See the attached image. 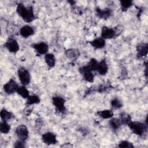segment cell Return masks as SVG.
I'll return each instance as SVG.
<instances>
[{
	"label": "cell",
	"instance_id": "cell-5",
	"mask_svg": "<svg viewBox=\"0 0 148 148\" xmlns=\"http://www.w3.org/2000/svg\"><path fill=\"white\" fill-rule=\"evenodd\" d=\"M80 73L83 75L85 80L88 82H92L94 80V75L92 71L87 66H83L79 68Z\"/></svg>",
	"mask_w": 148,
	"mask_h": 148
},
{
	"label": "cell",
	"instance_id": "cell-2",
	"mask_svg": "<svg viewBox=\"0 0 148 148\" xmlns=\"http://www.w3.org/2000/svg\"><path fill=\"white\" fill-rule=\"evenodd\" d=\"M128 127L131 129V130L135 134L142 136L145 132L146 131L147 127L146 125L144 124L138 122V121H131L128 124Z\"/></svg>",
	"mask_w": 148,
	"mask_h": 148
},
{
	"label": "cell",
	"instance_id": "cell-21",
	"mask_svg": "<svg viewBox=\"0 0 148 148\" xmlns=\"http://www.w3.org/2000/svg\"><path fill=\"white\" fill-rule=\"evenodd\" d=\"M120 120L121 121L122 124H125L127 125L132 121L130 115L124 112L121 113L120 114Z\"/></svg>",
	"mask_w": 148,
	"mask_h": 148
},
{
	"label": "cell",
	"instance_id": "cell-9",
	"mask_svg": "<svg viewBox=\"0 0 148 148\" xmlns=\"http://www.w3.org/2000/svg\"><path fill=\"white\" fill-rule=\"evenodd\" d=\"M7 49L12 53H16L19 50V46L17 42L12 38H9L5 43Z\"/></svg>",
	"mask_w": 148,
	"mask_h": 148
},
{
	"label": "cell",
	"instance_id": "cell-6",
	"mask_svg": "<svg viewBox=\"0 0 148 148\" xmlns=\"http://www.w3.org/2000/svg\"><path fill=\"white\" fill-rule=\"evenodd\" d=\"M53 103L56 107L57 111L61 113H63L65 110V107L64 105L65 100L60 97L56 96L53 97L52 98Z\"/></svg>",
	"mask_w": 148,
	"mask_h": 148
},
{
	"label": "cell",
	"instance_id": "cell-12",
	"mask_svg": "<svg viewBox=\"0 0 148 148\" xmlns=\"http://www.w3.org/2000/svg\"><path fill=\"white\" fill-rule=\"evenodd\" d=\"M97 15L101 18L107 19L112 14V10L110 9H101L99 8H96Z\"/></svg>",
	"mask_w": 148,
	"mask_h": 148
},
{
	"label": "cell",
	"instance_id": "cell-3",
	"mask_svg": "<svg viewBox=\"0 0 148 148\" xmlns=\"http://www.w3.org/2000/svg\"><path fill=\"white\" fill-rule=\"evenodd\" d=\"M18 76L20 82L23 86H26L30 82L31 77L29 72L24 67L20 68L18 70Z\"/></svg>",
	"mask_w": 148,
	"mask_h": 148
},
{
	"label": "cell",
	"instance_id": "cell-22",
	"mask_svg": "<svg viewBox=\"0 0 148 148\" xmlns=\"http://www.w3.org/2000/svg\"><path fill=\"white\" fill-rule=\"evenodd\" d=\"M0 115H1V119L3 120H5V121L11 119L12 117H13V114H12V113H10V112L8 111L5 109H3L1 110Z\"/></svg>",
	"mask_w": 148,
	"mask_h": 148
},
{
	"label": "cell",
	"instance_id": "cell-14",
	"mask_svg": "<svg viewBox=\"0 0 148 148\" xmlns=\"http://www.w3.org/2000/svg\"><path fill=\"white\" fill-rule=\"evenodd\" d=\"M20 33L23 37L28 38L34 34V30L31 26L26 25L21 28L20 30Z\"/></svg>",
	"mask_w": 148,
	"mask_h": 148
},
{
	"label": "cell",
	"instance_id": "cell-4",
	"mask_svg": "<svg viewBox=\"0 0 148 148\" xmlns=\"http://www.w3.org/2000/svg\"><path fill=\"white\" fill-rule=\"evenodd\" d=\"M16 134L18 138L23 141H25L28 136V131L24 125H18L16 129Z\"/></svg>",
	"mask_w": 148,
	"mask_h": 148
},
{
	"label": "cell",
	"instance_id": "cell-15",
	"mask_svg": "<svg viewBox=\"0 0 148 148\" xmlns=\"http://www.w3.org/2000/svg\"><path fill=\"white\" fill-rule=\"evenodd\" d=\"M108 65L106 64V61L104 59L102 60L99 62H98L97 71H98V72L100 75H105L108 72Z\"/></svg>",
	"mask_w": 148,
	"mask_h": 148
},
{
	"label": "cell",
	"instance_id": "cell-26",
	"mask_svg": "<svg viewBox=\"0 0 148 148\" xmlns=\"http://www.w3.org/2000/svg\"><path fill=\"white\" fill-rule=\"evenodd\" d=\"M98 64V62H97V61L95 58H92L90 60V62L87 64V66L92 71H97Z\"/></svg>",
	"mask_w": 148,
	"mask_h": 148
},
{
	"label": "cell",
	"instance_id": "cell-23",
	"mask_svg": "<svg viewBox=\"0 0 148 148\" xmlns=\"http://www.w3.org/2000/svg\"><path fill=\"white\" fill-rule=\"evenodd\" d=\"M65 54L68 58H76L79 56V52L76 49H69L66 51Z\"/></svg>",
	"mask_w": 148,
	"mask_h": 148
},
{
	"label": "cell",
	"instance_id": "cell-13",
	"mask_svg": "<svg viewBox=\"0 0 148 148\" xmlns=\"http://www.w3.org/2000/svg\"><path fill=\"white\" fill-rule=\"evenodd\" d=\"M32 47L38 53L40 54H46L48 50V45L44 42L35 43L33 45Z\"/></svg>",
	"mask_w": 148,
	"mask_h": 148
},
{
	"label": "cell",
	"instance_id": "cell-28",
	"mask_svg": "<svg viewBox=\"0 0 148 148\" xmlns=\"http://www.w3.org/2000/svg\"><path fill=\"white\" fill-rule=\"evenodd\" d=\"M111 105L114 109H119L122 106V103L118 99L115 98L111 101Z\"/></svg>",
	"mask_w": 148,
	"mask_h": 148
},
{
	"label": "cell",
	"instance_id": "cell-24",
	"mask_svg": "<svg viewBox=\"0 0 148 148\" xmlns=\"http://www.w3.org/2000/svg\"><path fill=\"white\" fill-rule=\"evenodd\" d=\"M10 130L9 125L6 122L5 120H3L0 124V131L2 133L7 134Z\"/></svg>",
	"mask_w": 148,
	"mask_h": 148
},
{
	"label": "cell",
	"instance_id": "cell-18",
	"mask_svg": "<svg viewBox=\"0 0 148 148\" xmlns=\"http://www.w3.org/2000/svg\"><path fill=\"white\" fill-rule=\"evenodd\" d=\"M97 113L99 117L104 119L111 118L113 116V113L112 111H111L110 110H103L99 111Z\"/></svg>",
	"mask_w": 148,
	"mask_h": 148
},
{
	"label": "cell",
	"instance_id": "cell-25",
	"mask_svg": "<svg viewBox=\"0 0 148 148\" xmlns=\"http://www.w3.org/2000/svg\"><path fill=\"white\" fill-rule=\"evenodd\" d=\"M39 102H40V99L38 96L29 95V97L27 98V103L28 105H32L35 103H38Z\"/></svg>",
	"mask_w": 148,
	"mask_h": 148
},
{
	"label": "cell",
	"instance_id": "cell-16",
	"mask_svg": "<svg viewBox=\"0 0 148 148\" xmlns=\"http://www.w3.org/2000/svg\"><path fill=\"white\" fill-rule=\"evenodd\" d=\"M91 45L96 48V49H101L103 48L105 45V39L102 38H99L95 39L92 41H91L90 42Z\"/></svg>",
	"mask_w": 148,
	"mask_h": 148
},
{
	"label": "cell",
	"instance_id": "cell-30",
	"mask_svg": "<svg viewBox=\"0 0 148 148\" xmlns=\"http://www.w3.org/2000/svg\"><path fill=\"white\" fill-rule=\"evenodd\" d=\"M24 142H25V141H23V140H21L19 139L18 140H17V141L15 143L14 146L15 147H25Z\"/></svg>",
	"mask_w": 148,
	"mask_h": 148
},
{
	"label": "cell",
	"instance_id": "cell-19",
	"mask_svg": "<svg viewBox=\"0 0 148 148\" xmlns=\"http://www.w3.org/2000/svg\"><path fill=\"white\" fill-rule=\"evenodd\" d=\"M17 92L24 98H28L29 96V91L24 86L18 87L17 90Z\"/></svg>",
	"mask_w": 148,
	"mask_h": 148
},
{
	"label": "cell",
	"instance_id": "cell-1",
	"mask_svg": "<svg viewBox=\"0 0 148 148\" xmlns=\"http://www.w3.org/2000/svg\"><path fill=\"white\" fill-rule=\"evenodd\" d=\"M16 10L17 13L23 18L25 21L29 23L35 19L33 8L32 6L25 7L23 3H18Z\"/></svg>",
	"mask_w": 148,
	"mask_h": 148
},
{
	"label": "cell",
	"instance_id": "cell-8",
	"mask_svg": "<svg viewBox=\"0 0 148 148\" xmlns=\"http://www.w3.org/2000/svg\"><path fill=\"white\" fill-rule=\"evenodd\" d=\"M117 35V32L115 29L105 26L102 27L101 36L103 39H111Z\"/></svg>",
	"mask_w": 148,
	"mask_h": 148
},
{
	"label": "cell",
	"instance_id": "cell-10",
	"mask_svg": "<svg viewBox=\"0 0 148 148\" xmlns=\"http://www.w3.org/2000/svg\"><path fill=\"white\" fill-rule=\"evenodd\" d=\"M42 139L45 143L49 145L56 144L57 142L56 135L50 132H48L43 134L42 136Z\"/></svg>",
	"mask_w": 148,
	"mask_h": 148
},
{
	"label": "cell",
	"instance_id": "cell-17",
	"mask_svg": "<svg viewBox=\"0 0 148 148\" xmlns=\"http://www.w3.org/2000/svg\"><path fill=\"white\" fill-rule=\"evenodd\" d=\"M45 60L47 66L50 68H52L54 66L56 63V59L54 56L53 54H46L45 56Z\"/></svg>",
	"mask_w": 148,
	"mask_h": 148
},
{
	"label": "cell",
	"instance_id": "cell-11",
	"mask_svg": "<svg viewBox=\"0 0 148 148\" xmlns=\"http://www.w3.org/2000/svg\"><path fill=\"white\" fill-rule=\"evenodd\" d=\"M137 55L139 57L146 56L148 52L147 44L145 43H140L136 46Z\"/></svg>",
	"mask_w": 148,
	"mask_h": 148
},
{
	"label": "cell",
	"instance_id": "cell-27",
	"mask_svg": "<svg viewBox=\"0 0 148 148\" xmlns=\"http://www.w3.org/2000/svg\"><path fill=\"white\" fill-rule=\"evenodd\" d=\"M120 4L121 9L125 11L132 5V2L131 1H121Z\"/></svg>",
	"mask_w": 148,
	"mask_h": 148
},
{
	"label": "cell",
	"instance_id": "cell-7",
	"mask_svg": "<svg viewBox=\"0 0 148 148\" xmlns=\"http://www.w3.org/2000/svg\"><path fill=\"white\" fill-rule=\"evenodd\" d=\"M18 88V84L13 79H10L3 86L4 91L8 94H12L15 91H17Z\"/></svg>",
	"mask_w": 148,
	"mask_h": 148
},
{
	"label": "cell",
	"instance_id": "cell-20",
	"mask_svg": "<svg viewBox=\"0 0 148 148\" xmlns=\"http://www.w3.org/2000/svg\"><path fill=\"white\" fill-rule=\"evenodd\" d=\"M121 124H123L120 121V119L113 118L109 121V125L110 127L113 130L118 129L121 125Z\"/></svg>",
	"mask_w": 148,
	"mask_h": 148
},
{
	"label": "cell",
	"instance_id": "cell-29",
	"mask_svg": "<svg viewBox=\"0 0 148 148\" xmlns=\"http://www.w3.org/2000/svg\"><path fill=\"white\" fill-rule=\"evenodd\" d=\"M119 147H123V148H130V147H134L132 144L130 142H128L126 140H123L120 142L118 146Z\"/></svg>",
	"mask_w": 148,
	"mask_h": 148
}]
</instances>
